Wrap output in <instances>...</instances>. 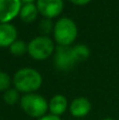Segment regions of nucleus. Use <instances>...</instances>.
<instances>
[{"label":"nucleus","mask_w":119,"mask_h":120,"mask_svg":"<svg viewBox=\"0 0 119 120\" xmlns=\"http://www.w3.org/2000/svg\"><path fill=\"white\" fill-rule=\"evenodd\" d=\"M13 83L18 92L31 94L40 89L42 84V77L36 70L25 68L16 72L13 78Z\"/></svg>","instance_id":"obj_1"},{"label":"nucleus","mask_w":119,"mask_h":120,"mask_svg":"<svg viewBox=\"0 0 119 120\" xmlns=\"http://www.w3.org/2000/svg\"><path fill=\"white\" fill-rule=\"evenodd\" d=\"M20 106L27 116L36 119L43 117L48 111V102L46 99L35 93L23 95L20 99Z\"/></svg>","instance_id":"obj_2"},{"label":"nucleus","mask_w":119,"mask_h":120,"mask_svg":"<svg viewBox=\"0 0 119 120\" xmlns=\"http://www.w3.org/2000/svg\"><path fill=\"white\" fill-rule=\"evenodd\" d=\"M77 37V26L72 19L63 17L54 25V38L58 45L70 46Z\"/></svg>","instance_id":"obj_3"},{"label":"nucleus","mask_w":119,"mask_h":120,"mask_svg":"<svg viewBox=\"0 0 119 120\" xmlns=\"http://www.w3.org/2000/svg\"><path fill=\"white\" fill-rule=\"evenodd\" d=\"M54 42L46 36H39L27 44V53L35 60H45L54 52Z\"/></svg>","instance_id":"obj_4"},{"label":"nucleus","mask_w":119,"mask_h":120,"mask_svg":"<svg viewBox=\"0 0 119 120\" xmlns=\"http://www.w3.org/2000/svg\"><path fill=\"white\" fill-rule=\"evenodd\" d=\"M76 59L74 56L73 48L70 46H62L58 45L56 48L54 57V63L58 70L60 71H67L71 70L76 63Z\"/></svg>","instance_id":"obj_5"},{"label":"nucleus","mask_w":119,"mask_h":120,"mask_svg":"<svg viewBox=\"0 0 119 120\" xmlns=\"http://www.w3.org/2000/svg\"><path fill=\"white\" fill-rule=\"evenodd\" d=\"M20 0H0V23H8L20 14Z\"/></svg>","instance_id":"obj_6"},{"label":"nucleus","mask_w":119,"mask_h":120,"mask_svg":"<svg viewBox=\"0 0 119 120\" xmlns=\"http://www.w3.org/2000/svg\"><path fill=\"white\" fill-rule=\"evenodd\" d=\"M38 12L48 19L57 17L63 10L62 0H37Z\"/></svg>","instance_id":"obj_7"},{"label":"nucleus","mask_w":119,"mask_h":120,"mask_svg":"<svg viewBox=\"0 0 119 120\" xmlns=\"http://www.w3.org/2000/svg\"><path fill=\"white\" fill-rule=\"evenodd\" d=\"M92 104L90 100L86 97L75 98L69 105V111L71 115L75 118H83L91 112Z\"/></svg>","instance_id":"obj_8"},{"label":"nucleus","mask_w":119,"mask_h":120,"mask_svg":"<svg viewBox=\"0 0 119 120\" xmlns=\"http://www.w3.org/2000/svg\"><path fill=\"white\" fill-rule=\"evenodd\" d=\"M16 40V27L11 23H0V48L11 46Z\"/></svg>","instance_id":"obj_9"},{"label":"nucleus","mask_w":119,"mask_h":120,"mask_svg":"<svg viewBox=\"0 0 119 120\" xmlns=\"http://www.w3.org/2000/svg\"><path fill=\"white\" fill-rule=\"evenodd\" d=\"M67 99L63 95H55L48 102V111L50 114L60 117L67 110Z\"/></svg>","instance_id":"obj_10"},{"label":"nucleus","mask_w":119,"mask_h":120,"mask_svg":"<svg viewBox=\"0 0 119 120\" xmlns=\"http://www.w3.org/2000/svg\"><path fill=\"white\" fill-rule=\"evenodd\" d=\"M38 8L37 5L34 3H26L24 5H22L20 10V16L21 20L24 21L25 23H31L37 18L38 16Z\"/></svg>","instance_id":"obj_11"},{"label":"nucleus","mask_w":119,"mask_h":120,"mask_svg":"<svg viewBox=\"0 0 119 120\" xmlns=\"http://www.w3.org/2000/svg\"><path fill=\"white\" fill-rule=\"evenodd\" d=\"M73 52L77 62L84 61L90 57V49L84 44H77L73 46Z\"/></svg>","instance_id":"obj_12"},{"label":"nucleus","mask_w":119,"mask_h":120,"mask_svg":"<svg viewBox=\"0 0 119 120\" xmlns=\"http://www.w3.org/2000/svg\"><path fill=\"white\" fill-rule=\"evenodd\" d=\"M19 97V92L16 89H8L3 94V101L8 105H14L20 100Z\"/></svg>","instance_id":"obj_13"},{"label":"nucleus","mask_w":119,"mask_h":120,"mask_svg":"<svg viewBox=\"0 0 119 120\" xmlns=\"http://www.w3.org/2000/svg\"><path fill=\"white\" fill-rule=\"evenodd\" d=\"M10 51L14 56H22L27 52V45L25 44V42L21 41V40H16L10 46Z\"/></svg>","instance_id":"obj_14"},{"label":"nucleus","mask_w":119,"mask_h":120,"mask_svg":"<svg viewBox=\"0 0 119 120\" xmlns=\"http://www.w3.org/2000/svg\"><path fill=\"white\" fill-rule=\"evenodd\" d=\"M11 78L5 72L0 71V92H5L10 89Z\"/></svg>","instance_id":"obj_15"},{"label":"nucleus","mask_w":119,"mask_h":120,"mask_svg":"<svg viewBox=\"0 0 119 120\" xmlns=\"http://www.w3.org/2000/svg\"><path fill=\"white\" fill-rule=\"evenodd\" d=\"M39 29H40V31H41V33L45 34V35L51 33V31H52V29H53V23H52V21H51V19L45 18L44 20H42L39 24Z\"/></svg>","instance_id":"obj_16"},{"label":"nucleus","mask_w":119,"mask_h":120,"mask_svg":"<svg viewBox=\"0 0 119 120\" xmlns=\"http://www.w3.org/2000/svg\"><path fill=\"white\" fill-rule=\"evenodd\" d=\"M37 120H62V119H61L60 117H58V116H55V115L48 114V115H44L43 117H41V118H39Z\"/></svg>","instance_id":"obj_17"},{"label":"nucleus","mask_w":119,"mask_h":120,"mask_svg":"<svg viewBox=\"0 0 119 120\" xmlns=\"http://www.w3.org/2000/svg\"><path fill=\"white\" fill-rule=\"evenodd\" d=\"M69 1H71L72 3L76 4V5H86L91 0H69Z\"/></svg>","instance_id":"obj_18"},{"label":"nucleus","mask_w":119,"mask_h":120,"mask_svg":"<svg viewBox=\"0 0 119 120\" xmlns=\"http://www.w3.org/2000/svg\"><path fill=\"white\" fill-rule=\"evenodd\" d=\"M20 1L23 2L24 4H26V3H34V1H35V0H20ZM36 1H37V0H36Z\"/></svg>","instance_id":"obj_19"},{"label":"nucleus","mask_w":119,"mask_h":120,"mask_svg":"<svg viewBox=\"0 0 119 120\" xmlns=\"http://www.w3.org/2000/svg\"><path fill=\"white\" fill-rule=\"evenodd\" d=\"M102 120H115V119H113V118H104V119H102Z\"/></svg>","instance_id":"obj_20"}]
</instances>
